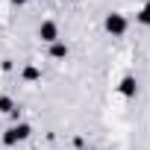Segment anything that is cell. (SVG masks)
<instances>
[{"instance_id": "cell-7", "label": "cell", "mask_w": 150, "mask_h": 150, "mask_svg": "<svg viewBox=\"0 0 150 150\" xmlns=\"http://www.w3.org/2000/svg\"><path fill=\"white\" fill-rule=\"evenodd\" d=\"M18 109V103L9 97V94H0V115H12Z\"/></svg>"}, {"instance_id": "cell-9", "label": "cell", "mask_w": 150, "mask_h": 150, "mask_svg": "<svg viewBox=\"0 0 150 150\" xmlns=\"http://www.w3.org/2000/svg\"><path fill=\"white\" fill-rule=\"evenodd\" d=\"M30 0H12V6H27Z\"/></svg>"}, {"instance_id": "cell-6", "label": "cell", "mask_w": 150, "mask_h": 150, "mask_svg": "<svg viewBox=\"0 0 150 150\" xmlns=\"http://www.w3.org/2000/svg\"><path fill=\"white\" fill-rule=\"evenodd\" d=\"M68 53H71V50H68V44H65L62 38L50 44V59H56V62H59V59H68Z\"/></svg>"}, {"instance_id": "cell-5", "label": "cell", "mask_w": 150, "mask_h": 150, "mask_svg": "<svg viewBox=\"0 0 150 150\" xmlns=\"http://www.w3.org/2000/svg\"><path fill=\"white\" fill-rule=\"evenodd\" d=\"M21 80H24L27 86H33V83H41V68H38V65H33V62H27V65L21 68Z\"/></svg>"}, {"instance_id": "cell-1", "label": "cell", "mask_w": 150, "mask_h": 150, "mask_svg": "<svg viewBox=\"0 0 150 150\" xmlns=\"http://www.w3.org/2000/svg\"><path fill=\"white\" fill-rule=\"evenodd\" d=\"M33 135V127L27 124V121H18V124H12V127H6V132L0 135V141H3V147H15V144H21V141H27Z\"/></svg>"}, {"instance_id": "cell-8", "label": "cell", "mask_w": 150, "mask_h": 150, "mask_svg": "<svg viewBox=\"0 0 150 150\" xmlns=\"http://www.w3.org/2000/svg\"><path fill=\"white\" fill-rule=\"evenodd\" d=\"M135 21H138L141 27H150V0H147V3H144L138 12H135Z\"/></svg>"}, {"instance_id": "cell-2", "label": "cell", "mask_w": 150, "mask_h": 150, "mask_svg": "<svg viewBox=\"0 0 150 150\" xmlns=\"http://www.w3.org/2000/svg\"><path fill=\"white\" fill-rule=\"evenodd\" d=\"M103 30H106L112 38H121V35L129 30V21H127V15H121V12H109V15L103 18Z\"/></svg>"}, {"instance_id": "cell-4", "label": "cell", "mask_w": 150, "mask_h": 150, "mask_svg": "<svg viewBox=\"0 0 150 150\" xmlns=\"http://www.w3.org/2000/svg\"><path fill=\"white\" fill-rule=\"evenodd\" d=\"M118 91H121L124 97H135V94H138V80L132 77V74L121 77V83H118Z\"/></svg>"}, {"instance_id": "cell-10", "label": "cell", "mask_w": 150, "mask_h": 150, "mask_svg": "<svg viewBox=\"0 0 150 150\" xmlns=\"http://www.w3.org/2000/svg\"><path fill=\"white\" fill-rule=\"evenodd\" d=\"M88 150H94V147H88Z\"/></svg>"}, {"instance_id": "cell-3", "label": "cell", "mask_w": 150, "mask_h": 150, "mask_svg": "<svg viewBox=\"0 0 150 150\" xmlns=\"http://www.w3.org/2000/svg\"><path fill=\"white\" fill-rule=\"evenodd\" d=\"M38 38L44 41V44H53V41H59V24L56 21H41L38 24Z\"/></svg>"}]
</instances>
